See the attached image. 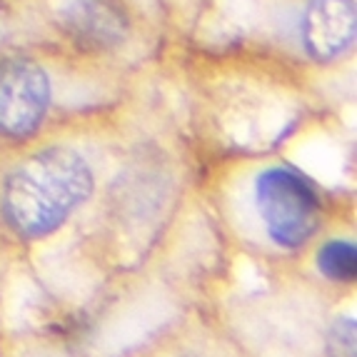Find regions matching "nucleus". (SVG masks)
Here are the masks:
<instances>
[{
	"mask_svg": "<svg viewBox=\"0 0 357 357\" xmlns=\"http://www.w3.org/2000/svg\"><path fill=\"white\" fill-rule=\"evenodd\" d=\"M328 350L333 357H355V322H335L328 333Z\"/></svg>",
	"mask_w": 357,
	"mask_h": 357,
	"instance_id": "7",
	"label": "nucleus"
},
{
	"mask_svg": "<svg viewBox=\"0 0 357 357\" xmlns=\"http://www.w3.org/2000/svg\"><path fill=\"white\" fill-rule=\"evenodd\" d=\"M50 105V80L33 60H0V135L20 140L40 128Z\"/></svg>",
	"mask_w": 357,
	"mask_h": 357,
	"instance_id": "3",
	"label": "nucleus"
},
{
	"mask_svg": "<svg viewBox=\"0 0 357 357\" xmlns=\"http://www.w3.org/2000/svg\"><path fill=\"white\" fill-rule=\"evenodd\" d=\"M355 0H310L303 15V43L310 58L328 63L355 40Z\"/></svg>",
	"mask_w": 357,
	"mask_h": 357,
	"instance_id": "4",
	"label": "nucleus"
},
{
	"mask_svg": "<svg viewBox=\"0 0 357 357\" xmlns=\"http://www.w3.org/2000/svg\"><path fill=\"white\" fill-rule=\"evenodd\" d=\"M93 170L68 145L38 150L20 162L3 185V218L23 238L58 230L93 192Z\"/></svg>",
	"mask_w": 357,
	"mask_h": 357,
	"instance_id": "1",
	"label": "nucleus"
},
{
	"mask_svg": "<svg viewBox=\"0 0 357 357\" xmlns=\"http://www.w3.org/2000/svg\"><path fill=\"white\" fill-rule=\"evenodd\" d=\"M60 28L80 48L110 50L128 38V18L110 0H73L60 13Z\"/></svg>",
	"mask_w": 357,
	"mask_h": 357,
	"instance_id": "5",
	"label": "nucleus"
},
{
	"mask_svg": "<svg viewBox=\"0 0 357 357\" xmlns=\"http://www.w3.org/2000/svg\"><path fill=\"white\" fill-rule=\"evenodd\" d=\"M255 205L270 240L280 248H300L320 227V195L298 170L273 165L255 180Z\"/></svg>",
	"mask_w": 357,
	"mask_h": 357,
	"instance_id": "2",
	"label": "nucleus"
},
{
	"mask_svg": "<svg viewBox=\"0 0 357 357\" xmlns=\"http://www.w3.org/2000/svg\"><path fill=\"white\" fill-rule=\"evenodd\" d=\"M317 268L335 282H352L357 275V250L350 240H330L317 252Z\"/></svg>",
	"mask_w": 357,
	"mask_h": 357,
	"instance_id": "6",
	"label": "nucleus"
}]
</instances>
